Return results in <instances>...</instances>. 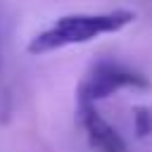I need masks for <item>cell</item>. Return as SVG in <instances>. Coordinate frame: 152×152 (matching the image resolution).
<instances>
[{"label":"cell","instance_id":"6da1fadb","mask_svg":"<svg viewBox=\"0 0 152 152\" xmlns=\"http://www.w3.org/2000/svg\"><path fill=\"white\" fill-rule=\"evenodd\" d=\"M133 19H135V12H131V10L64 14V17H57L48 28L38 31L28 40L26 52L38 57V55H48V52H55V50H62V48H69V45L90 43L97 36L121 31Z\"/></svg>","mask_w":152,"mask_h":152},{"label":"cell","instance_id":"7a4b0ae2","mask_svg":"<svg viewBox=\"0 0 152 152\" xmlns=\"http://www.w3.org/2000/svg\"><path fill=\"white\" fill-rule=\"evenodd\" d=\"M147 78L116 62H100L78 86V102H97L114 95L121 88H147Z\"/></svg>","mask_w":152,"mask_h":152},{"label":"cell","instance_id":"3957f363","mask_svg":"<svg viewBox=\"0 0 152 152\" xmlns=\"http://www.w3.org/2000/svg\"><path fill=\"white\" fill-rule=\"evenodd\" d=\"M78 119L81 126L90 140L93 147H97L100 152H124L126 142L124 138L116 133V128L95 109L93 102H78Z\"/></svg>","mask_w":152,"mask_h":152},{"label":"cell","instance_id":"277c9868","mask_svg":"<svg viewBox=\"0 0 152 152\" xmlns=\"http://www.w3.org/2000/svg\"><path fill=\"white\" fill-rule=\"evenodd\" d=\"M133 126H135V135L145 138L152 133V109L147 107H135L133 109Z\"/></svg>","mask_w":152,"mask_h":152},{"label":"cell","instance_id":"5b68a950","mask_svg":"<svg viewBox=\"0 0 152 152\" xmlns=\"http://www.w3.org/2000/svg\"><path fill=\"white\" fill-rule=\"evenodd\" d=\"M0 64H2V57H0Z\"/></svg>","mask_w":152,"mask_h":152}]
</instances>
